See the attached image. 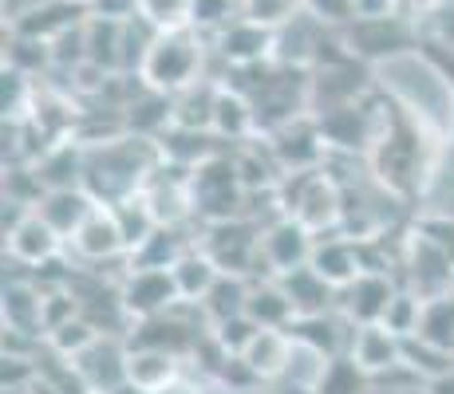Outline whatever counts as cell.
Masks as SVG:
<instances>
[{"label":"cell","instance_id":"30bf717a","mask_svg":"<svg viewBox=\"0 0 454 394\" xmlns=\"http://www.w3.org/2000/svg\"><path fill=\"white\" fill-rule=\"evenodd\" d=\"M411 32H407L403 20L395 16H356L348 24V51L352 56H364V59H375L383 51H395Z\"/></svg>","mask_w":454,"mask_h":394},{"label":"cell","instance_id":"ba28073f","mask_svg":"<svg viewBox=\"0 0 454 394\" xmlns=\"http://www.w3.org/2000/svg\"><path fill=\"white\" fill-rule=\"evenodd\" d=\"M67 244H72L75 257H83V260H111V257H119V252H130L123 225H119V217H115L111 205L95 209L80 229H75V236Z\"/></svg>","mask_w":454,"mask_h":394},{"label":"cell","instance_id":"9a60e30c","mask_svg":"<svg viewBox=\"0 0 454 394\" xmlns=\"http://www.w3.org/2000/svg\"><path fill=\"white\" fill-rule=\"evenodd\" d=\"M309 268L317 276H325L332 288H348L360 273H368V268L360 265V249L356 244H348V241H325V244H317L312 249V260H309Z\"/></svg>","mask_w":454,"mask_h":394},{"label":"cell","instance_id":"f1b7e54d","mask_svg":"<svg viewBox=\"0 0 454 394\" xmlns=\"http://www.w3.org/2000/svg\"><path fill=\"white\" fill-rule=\"evenodd\" d=\"M154 394H198L190 382H182V379H174V382H166V387H159Z\"/></svg>","mask_w":454,"mask_h":394},{"label":"cell","instance_id":"7c38bea8","mask_svg":"<svg viewBox=\"0 0 454 394\" xmlns=\"http://www.w3.org/2000/svg\"><path fill=\"white\" fill-rule=\"evenodd\" d=\"M4 331L12 336H36L43 331V292L28 280L4 284Z\"/></svg>","mask_w":454,"mask_h":394},{"label":"cell","instance_id":"cb8c5ba5","mask_svg":"<svg viewBox=\"0 0 454 394\" xmlns=\"http://www.w3.org/2000/svg\"><path fill=\"white\" fill-rule=\"evenodd\" d=\"M257 331H265L253 315H230V320H222V323H214V344L222 347L225 355H246V347L257 339Z\"/></svg>","mask_w":454,"mask_h":394},{"label":"cell","instance_id":"484cf974","mask_svg":"<svg viewBox=\"0 0 454 394\" xmlns=\"http://www.w3.org/2000/svg\"><path fill=\"white\" fill-rule=\"evenodd\" d=\"M233 0H194V16H190V28H230L233 24Z\"/></svg>","mask_w":454,"mask_h":394},{"label":"cell","instance_id":"f546056e","mask_svg":"<svg viewBox=\"0 0 454 394\" xmlns=\"http://www.w3.org/2000/svg\"><path fill=\"white\" fill-rule=\"evenodd\" d=\"M431 394H454V375H442V379L431 382Z\"/></svg>","mask_w":454,"mask_h":394},{"label":"cell","instance_id":"8fae6325","mask_svg":"<svg viewBox=\"0 0 454 394\" xmlns=\"http://www.w3.org/2000/svg\"><path fill=\"white\" fill-rule=\"evenodd\" d=\"M352 359L364 367L368 375L391 371L403 363V339L395 331H387L383 323H368V328L352 331Z\"/></svg>","mask_w":454,"mask_h":394},{"label":"cell","instance_id":"1f68e13d","mask_svg":"<svg viewBox=\"0 0 454 394\" xmlns=\"http://www.w3.org/2000/svg\"><path fill=\"white\" fill-rule=\"evenodd\" d=\"M75 4H83V8H87V4H91V0H75Z\"/></svg>","mask_w":454,"mask_h":394},{"label":"cell","instance_id":"4dcf8cb0","mask_svg":"<svg viewBox=\"0 0 454 394\" xmlns=\"http://www.w3.org/2000/svg\"><path fill=\"white\" fill-rule=\"evenodd\" d=\"M111 394H146V390H138L135 382H123V387H119V390H111Z\"/></svg>","mask_w":454,"mask_h":394},{"label":"cell","instance_id":"ac0fdd59","mask_svg":"<svg viewBox=\"0 0 454 394\" xmlns=\"http://www.w3.org/2000/svg\"><path fill=\"white\" fill-rule=\"evenodd\" d=\"M246 315L261 323V328H273V331H289L293 320H296V308L289 300L281 284H261V288H249V308Z\"/></svg>","mask_w":454,"mask_h":394},{"label":"cell","instance_id":"d6986e66","mask_svg":"<svg viewBox=\"0 0 454 394\" xmlns=\"http://www.w3.org/2000/svg\"><path fill=\"white\" fill-rule=\"evenodd\" d=\"M415 336L454 355V292H442V296L423 300V315H419Z\"/></svg>","mask_w":454,"mask_h":394},{"label":"cell","instance_id":"7a4b0ae2","mask_svg":"<svg viewBox=\"0 0 454 394\" xmlns=\"http://www.w3.org/2000/svg\"><path fill=\"white\" fill-rule=\"evenodd\" d=\"M119 304H123L127 315H135L138 323L143 320H154V315L170 312L178 300V288H174V276L170 268H135L127 276L123 292H119Z\"/></svg>","mask_w":454,"mask_h":394},{"label":"cell","instance_id":"277c9868","mask_svg":"<svg viewBox=\"0 0 454 394\" xmlns=\"http://www.w3.org/2000/svg\"><path fill=\"white\" fill-rule=\"evenodd\" d=\"M312 249H317L312 229H304L296 217H281V221H273L265 233H261V257H265V265H273L281 276L309 265Z\"/></svg>","mask_w":454,"mask_h":394},{"label":"cell","instance_id":"5b68a950","mask_svg":"<svg viewBox=\"0 0 454 394\" xmlns=\"http://www.w3.org/2000/svg\"><path fill=\"white\" fill-rule=\"evenodd\" d=\"M4 241H8V257L20 260V265H51L59 257L64 236L51 229L36 209H28L20 221L4 229Z\"/></svg>","mask_w":454,"mask_h":394},{"label":"cell","instance_id":"4fadbf2b","mask_svg":"<svg viewBox=\"0 0 454 394\" xmlns=\"http://www.w3.org/2000/svg\"><path fill=\"white\" fill-rule=\"evenodd\" d=\"M293 336L289 331H273V328H265V331H257V339L246 347V363L253 367V375H257L261 382H269V379H281L285 371H289V363H293Z\"/></svg>","mask_w":454,"mask_h":394},{"label":"cell","instance_id":"2e32d148","mask_svg":"<svg viewBox=\"0 0 454 394\" xmlns=\"http://www.w3.org/2000/svg\"><path fill=\"white\" fill-rule=\"evenodd\" d=\"M182 379L178 375V355L162 352V347H135L127 359V382H135L138 390L154 394L166 382Z\"/></svg>","mask_w":454,"mask_h":394},{"label":"cell","instance_id":"9c48e42d","mask_svg":"<svg viewBox=\"0 0 454 394\" xmlns=\"http://www.w3.org/2000/svg\"><path fill=\"white\" fill-rule=\"evenodd\" d=\"M217 51H222L225 64L253 67V64H261V59L273 51V28H261V24L238 16L230 28L217 32Z\"/></svg>","mask_w":454,"mask_h":394},{"label":"cell","instance_id":"603a6c76","mask_svg":"<svg viewBox=\"0 0 454 394\" xmlns=\"http://www.w3.org/2000/svg\"><path fill=\"white\" fill-rule=\"evenodd\" d=\"M138 16L146 24H154L159 32H178V28H190L194 0H138Z\"/></svg>","mask_w":454,"mask_h":394},{"label":"cell","instance_id":"6da1fadb","mask_svg":"<svg viewBox=\"0 0 454 394\" xmlns=\"http://www.w3.org/2000/svg\"><path fill=\"white\" fill-rule=\"evenodd\" d=\"M198 72H202V40L190 28H178V32H159L138 79L162 95H178L190 83H198Z\"/></svg>","mask_w":454,"mask_h":394},{"label":"cell","instance_id":"3957f363","mask_svg":"<svg viewBox=\"0 0 454 394\" xmlns=\"http://www.w3.org/2000/svg\"><path fill=\"white\" fill-rule=\"evenodd\" d=\"M344 292V300H340V308H344L348 323L352 328H368V323H383L387 320V308L391 300H395V284H391L383 273H375V268H368V273H360L352 280L348 288H340Z\"/></svg>","mask_w":454,"mask_h":394},{"label":"cell","instance_id":"ffe728a7","mask_svg":"<svg viewBox=\"0 0 454 394\" xmlns=\"http://www.w3.org/2000/svg\"><path fill=\"white\" fill-rule=\"evenodd\" d=\"M253 127H257L253 103L241 91H233V87H222V91H217V107H214V130L217 135L241 138V135H249Z\"/></svg>","mask_w":454,"mask_h":394},{"label":"cell","instance_id":"44dd1931","mask_svg":"<svg viewBox=\"0 0 454 394\" xmlns=\"http://www.w3.org/2000/svg\"><path fill=\"white\" fill-rule=\"evenodd\" d=\"M246 308H249V288H246V280L233 273H222V280L209 288V296L202 300V312L214 323L230 320V315H246Z\"/></svg>","mask_w":454,"mask_h":394},{"label":"cell","instance_id":"8992f818","mask_svg":"<svg viewBox=\"0 0 454 394\" xmlns=\"http://www.w3.org/2000/svg\"><path fill=\"white\" fill-rule=\"evenodd\" d=\"M127 359H130V352H123L115 339L99 336L80 359H72V363L91 394H111L127 382Z\"/></svg>","mask_w":454,"mask_h":394},{"label":"cell","instance_id":"52a82bcc","mask_svg":"<svg viewBox=\"0 0 454 394\" xmlns=\"http://www.w3.org/2000/svg\"><path fill=\"white\" fill-rule=\"evenodd\" d=\"M95 209H99V197H95L87 186H64V189H48V194H40L36 213L64 236V241H72L75 229H80Z\"/></svg>","mask_w":454,"mask_h":394},{"label":"cell","instance_id":"7402d4cb","mask_svg":"<svg viewBox=\"0 0 454 394\" xmlns=\"http://www.w3.org/2000/svg\"><path fill=\"white\" fill-rule=\"evenodd\" d=\"M372 375L356 363L352 355H336V359H325L320 367V379H317V394H364Z\"/></svg>","mask_w":454,"mask_h":394},{"label":"cell","instance_id":"83f0119b","mask_svg":"<svg viewBox=\"0 0 454 394\" xmlns=\"http://www.w3.org/2000/svg\"><path fill=\"white\" fill-rule=\"evenodd\" d=\"M87 12L107 16V20H130V16H138V0H91Z\"/></svg>","mask_w":454,"mask_h":394},{"label":"cell","instance_id":"5bb4252c","mask_svg":"<svg viewBox=\"0 0 454 394\" xmlns=\"http://www.w3.org/2000/svg\"><path fill=\"white\" fill-rule=\"evenodd\" d=\"M170 276H174V288H178V300L182 304H198V308H202L209 288L222 280V268H217V260L202 249V252H186V257L170 268Z\"/></svg>","mask_w":454,"mask_h":394},{"label":"cell","instance_id":"e0dca14e","mask_svg":"<svg viewBox=\"0 0 454 394\" xmlns=\"http://www.w3.org/2000/svg\"><path fill=\"white\" fill-rule=\"evenodd\" d=\"M281 288L289 292L296 315H320V312H328V296L336 292V288H332L325 276L312 273L309 265L296 268V273H285L281 276Z\"/></svg>","mask_w":454,"mask_h":394},{"label":"cell","instance_id":"d4e9b609","mask_svg":"<svg viewBox=\"0 0 454 394\" xmlns=\"http://www.w3.org/2000/svg\"><path fill=\"white\" fill-rule=\"evenodd\" d=\"M296 12H304V0H241V16L261 28H285Z\"/></svg>","mask_w":454,"mask_h":394},{"label":"cell","instance_id":"4316f807","mask_svg":"<svg viewBox=\"0 0 454 394\" xmlns=\"http://www.w3.org/2000/svg\"><path fill=\"white\" fill-rule=\"evenodd\" d=\"M304 8H309L320 24H344V20L352 24L356 20V0H304Z\"/></svg>","mask_w":454,"mask_h":394}]
</instances>
